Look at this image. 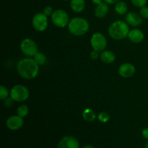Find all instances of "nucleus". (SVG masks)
<instances>
[{
  "instance_id": "nucleus-1",
  "label": "nucleus",
  "mask_w": 148,
  "mask_h": 148,
  "mask_svg": "<svg viewBox=\"0 0 148 148\" xmlns=\"http://www.w3.org/2000/svg\"><path fill=\"white\" fill-rule=\"evenodd\" d=\"M17 71L20 76L24 79H34L38 75L39 65L33 58H23L17 62Z\"/></svg>"
},
{
  "instance_id": "nucleus-2",
  "label": "nucleus",
  "mask_w": 148,
  "mask_h": 148,
  "mask_svg": "<svg viewBox=\"0 0 148 148\" xmlns=\"http://www.w3.org/2000/svg\"><path fill=\"white\" fill-rule=\"evenodd\" d=\"M130 27L127 22L117 20L110 25L108 29V35L114 40H120L128 37L130 33Z\"/></svg>"
},
{
  "instance_id": "nucleus-3",
  "label": "nucleus",
  "mask_w": 148,
  "mask_h": 148,
  "mask_svg": "<svg viewBox=\"0 0 148 148\" xmlns=\"http://www.w3.org/2000/svg\"><path fill=\"white\" fill-rule=\"evenodd\" d=\"M67 27L68 30L71 34L76 36H81L88 33L90 28V25L86 19L76 17L69 20Z\"/></svg>"
},
{
  "instance_id": "nucleus-4",
  "label": "nucleus",
  "mask_w": 148,
  "mask_h": 148,
  "mask_svg": "<svg viewBox=\"0 0 148 148\" xmlns=\"http://www.w3.org/2000/svg\"><path fill=\"white\" fill-rule=\"evenodd\" d=\"M10 96L14 101L23 102L28 99L30 92L27 87L23 85H14L10 91Z\"/></svg>"
},
{
  "instance_id": "nucleus-5",
  "label": "nucleus",
  "mask_w": 148,
  "mask_h": 148,
  "mask_svg": "<svg viewBox=\"0 0 148 148\" xmlns=\"http://www.w3.org/2000/svg\"><path fill=\"white\" fill-rule=\"evenodd\" d=\"M51 17L53 24L60 28H63L68 26L69 20H70L67 12L62 9L54 10Z\"/></svg>"
},
{
  "instance_id": "nucleus-6",
  "label": "nucleus",
  "mask_w": 148,
  "mask_h": 148,
  "mask_svg": "<svg viewBox=\"0 0 148 148\" xmlns=\"http://www.w3.org/2000/svg\"><path fill=\"white\" fill-rule=\"evenodd\" d=\"M20 50L22 53L28 57H33L38 52V45L33 39L25 38L20 43Z\"/></svg>"
},
{
  "instance_id": "nucleus-7",
  "label": "nucleus",
  "mask_w": 148,
  "mask_h": 148,
  "mask_svg": "<svg viewBox=\"0 0 148 148\" xmlns=\"http://www.w3.org/2000/svg\"><path fill=\"white\" fill-rule=\"evenodd\" d=\"M90 44L93 50L102 52L107 46V39L101 33H95L90 38Z\"/></svg>"
},
{
  "instance_id": "nucleus-8",
  "label": "nucleus",
  "mask_w": 148,
  "mask_h": 148,
  "mask_svg": "<svg viewBox=\"0 0 148 148\" xmlns=\"http://www.w3.org/2000/svg\"><path fill=\"white\" fill-rule=\"evenodd\" d=\"M32 25L36 30L43 32L47 29L49 25L48 17L43 12H38L34 14L32 18Z\"/></svg>"
},
{
  "instance_id": "nucleus-9",
  "label": "nucleus",
  "mask_w": 148,
  "mask_h": 148,
  "mask_svg": "<svg viewBox=\"0 0 148 148\" xmlns=\"http://www.w3.org/2000/svg\"><path fill=\"white\" fill-rule=\"evenodd\" d=\"M24 124V120L23 117L18 115L12 116L7 119L6 121V125L9 130L12 131H16L22 128Z\"/></svg>"
},
{
  "instance_id": "nucleus-10",
  "label": "nucleus",
  "mask_w": 148,
  "mask_h": 148,
  "mask_svg": "<svg viewBox=\"0 0 148 148\" xmlns=\"http://www.w3.org/2000/svg\"><path fill=\"white\" fill-rule=\"evenodd\" d=\"M57 148H79V144L75 137L66 136L59 141Z\"/></svg>"
},
{
  "instance_id": "nucleus-11",
  "label": "nucleus",
  "mask_w": 148,
  "mask_h": 148,
  "mask_svg": "<svg viewBox=\"0 0 148 148\" xmlns=\"http://www.w3.org/2000/svg\"><path fill=\"white\" fill-rule=\"evenodd\" d=\"M135 66L131 63H124L119 67V74L120 76L124 78H129L132 77L135 73Z\"/></svg>"
},
{
  "instance_id": "nucleus-12",
  "label": "nucleus",
  "mask_w": 148,
  "mask_h": 148,
  "mask_svg": "<svg viewBox=\"0 0 148 148\" xmlns=\"http://www.w3.org/2000/svg\"><path fill=\"white\" fill-rule=\"evenodd\" d=\"M143 17L136 12H128L126 14L125 21L132 27H138L143 23Z\"/></svg>"
},
{
  "instance_id": "nucleus-13",
  "label": "nucleus",
  "mask_w": 148,
  "mask_h": 148,
  "mask_svg": "<svg viewBox=\"0 0 148 148\" xmlns=\"http://www.w3.org/2000/svg\"><path fill=\"white\" fill-rule=\"evenodd\" d=\"M128 38L132 43H140L144 40L145 34L140 29L134 28L130 30L128 35Z\"/></svg>"
},
{
  "instance_id": "nucleus-14",
  "label": "nucleus",
  "mask_w": 148,
  "mask_h": 148,
  "mask_svg": "<svg viewBox=\"0 0 148 148\" xmlns=\"http://www.w3.org/2000/svg\"><path fill=\"white\" fill-rule=\"evenodd\" d=\"M100 59H101L103 63L109 64L114 63V61L116 60V55L111 51L104 50L102 52H101Z\"/></svg>"
},
{
  "instance_id": "nucleus-15",
  "label": "nucleus",
  "mask_w": 148,
  "mask_h": 148,
  "mask_svg": "<svg viewBox=\"0 0 148 148\" xmlns=\"http://www.w3.org/2000/svg\"><path fill=\"white\" fill-rule=\"evenodd\" d=\"M108 10H109V9H108V4H106L105 1H103L101 4H98L95 7V17H98V18H104L108 14Z\"/></svg>"
},
{
  "instance_id": "nucleus-16",
  "label": "nucleus",
  "mask_w": 148,
  "mask_h": 148,
  "mask_svg": "<svg viewBox=\"0 0 148 148\" xmlns=\"http://www.w3.org/2000/svg\"><path fill=\"white\" fill-rule=\"evenodd\" d=\"M70 7L73 12L79 13L84 10L85 7V0H70Z\"/></svg>"
},
{
  "instance_id": "nucleus-17",
  "label": "nucleus",
  "mask_w": 148,
  "mask_h": 148,
  "mask_svg": "<svg viewBox=\"0 0 148 148\" xmlns=\"http://www.w3.org/2000/svg\"><path fill=\"white\" fill-rule=\"evenodd\" d=\"M82 118L88 122H92L96 119V114L90 108H85L82 111Z\"/></svg>"
},
{
  "instance_id": "nucleus-18",
  "label": "nucleus",
  "mask_w": 148,
  "mask_h": 148,
  "mask_svg": "<svg viewBox=\"0 0 148 148\" xmlns=\"http://www.w3.org/2000/svg\"><path fill=\"white\" fill-rule=\"evenodd\" d=\"M127 10H128V6L125 1H119L116 4L115 11L117 14L123 15L127 12Z\"/></svg>"
},
{
  "instance_id": "nucleus-19",
  "label": "nucleus",
  "mask_w": 148,
  "mask_h": 148,
  "mask_svg": "<svg viewBox=\"0 0 148 148\" xmlns=\"http://www.w3.org/2000/svg\"><path fill=\"white\" fill-rule=\"evenodd\" d=\"M33 59L36 61V63L40 66V65H43L46 62V56L44 53L41 52H38L33 56Z\"/></svg>"
},
{
  "instance_id": "nucleus-20",
  "label": "nucleus",
  "mask_w": 148,
  "mask_h": 148,
  "mask_svg": "<svg viewBox=\"0 0 148 148\" xmlns=\"http://www.w3.org/2000/svg\"><path fill=\"white\" fill-rule=\"evenodd\" d=\"M28 113H29V108L26 105L20 106L17 109V115L23 117V118L27 116Z\"/></svg>"
},
{
  "instance_id": "nucleus-21",
  "label": "nucleus",
  "mask_w": 148,
  "mask_h": 148,
  "mask_svg": "<svg viewBox=\"0 0 148 148\" xmlns=\"http://www.w3.org/2000/svg\"><path fill=\"white\" fill-rule=\"evenodd\" d=\"M98 119L102 123H106L110 120V114L106 111H102L98 115Z\"/></svg>"
},
{
  "instance_id": "nucleus-22",
  "label": "nucleus",
  "mask_w": 148,
  "mask_h": 148,
  "mask_svg": "<svg viewBox=\"0 0 148 148\" xmlns=\"http://www.w3.org/2000/svg\"><path fill=\"white\" fill-rule=\"evenodd\" d=\"M9 95H10V92L8 89L4 85H1L0 86V99L4 101L8 98Z\"/></svg>"
},
{
  "instance_id": "nucleus-23",
  "label": "nucleus",
  "mask_w": 148,
  "mask_h": 148,
  "mask_svg": "<svg viewBox=\"0 0 148 148\" xmlns=\"http://www.w3.org/2000/svg\"><path fill=\"white\" fill-rule=\"evenodd\" d=\"M132 3L134 6L138 8H141V7L146 6L147 2V0H131Z\"/></svg>"
},
{
  "instance_id": "nucleus-24",
  "label": "nucleus",
  "mask_w": 148,
  "mask_h": 148,
  "mask_svg": "<svg viewBox=\"0 0 148 148\" xmlns=\"http://www.w3.org/2000/svg\"><path fill=\"white\" fill-rule=\"evenodd\" d=\"M140 14L143 19H148V7L145 6L140 8Z\"/></svg>"
},
{
  "instance_id": "nucleus-25",
  "label": "nucleus",
  "mask_w": 148,
  "mask_h": 148,
  "mask_svg": "<svg viewBox=\"0 0 148 148\" xmlns=\"http://www.w3.org/2000/svg\"><path fill=\"white\" fill-rule=\"evenodd\" d=\"M43 14H44L45 15L47 16V17H49V16H51L53 12V8H52L51 6H46V7H45L44 9H43Z\"/></svg>"
},
{
  "instance_id": "nucleus-26",
  "label": "nucleus",
  "mask_w": 148,
  "mask_h": 148,
  "mask_svg": "<svg viewBox=\"0 0 148 148\" xmlns=\"http://www.w3.org/2000/svg\"><path fill=\"white\" fill-rule=\"evenodd\" d=\"M100 52L97 51L95 50H93L91 51L90 53V58L91 59H92V60H96V59H98V58H100Z\"/></svg>"
},
{
  "instance_id": "nucleus-27",
  "label": "nucleus",
  "mask_w": 148,
  "mask_h": 148,
  "mask_svg": "<svg viewBox=\"0 0 148 148\" xmlns=\"http://www.w3.org/2000/svg\"><path fill=\"white\" fill-rule=\"evenodd\" d=\"M13 100L12 99V98H7V99L4 100V105L6 107H10L12 106L13 104Z\"/></svg>"
},
{
  "instance_id": "nucleus-28",
  "label": "nucleus",
  "mask_w": 148,
  "mask_h": 148,
  "mask_svg": "<svg viewBox=\"0 0 148 148\" xmlns=\"http://www.w3.org/2000/svg\"><path fill=\"white\" fill-rule=\"evenodd\" d=\"M142 135H143V138L148 140V127L143 130V132H142Z\"/></svg>"
},
{
  "instance_id": "nucleus-29",
  "label": "nucleus",
  "mask_w": 148,
  "mask_h": 148,
  "mask_svg": "<svg viewBox=\"0 0 148 148\" xmlns=\"http://www.w3.org/2000/svg\"><path fill=\"white\" fill-rule=\"evenodd\" d=\"M119 1H121V0H103V1H105V2L108 4H116V3L119 2Z\"/></svg>"
},
{
  "instance_id": "nucleus-30",
  "label": "nucleus",
  "mask_w": 148,
  "mask_h": 148,
  "mask_svg": "<svg viewBox=\"0 0 148 148\" xmlns=\"http://www.w3.org/2000/svg\"><path fill=\"white\" fill-rule=\"evenodd\" d=\"M92 1V2L93 3V4H96V5H98V4H101V3H102L103 1V0H91Z\"/></svg>"
},
{
  "instance_id": "nucleus-31",
  "label": "nucleus",
  "mask_w": 148,
  "mask_h": 148,
  "mask_svg": "<svg viewBox=\"0 0 148 148\" xmlns=\"http://www.w3.org/2000/svg\"><path fill=\"white\" fill-rule=\"evenodd\" d=\"M82 148H95V147H92V146H91V145H86V146H84V147Z\"/></svg>"
},
{
  "instance_id": "nucleus-32",
  "label": "nucleus",
  "mask_w": 148,
  "mask_h": 148,
  "mask_svg": "<svg viewBox=\"0 0 148 148\" xmlns=\"http://www.w3.org/2000/svg\"><path fill=\"white\" fill-rule=\"evenodd\" d=\"M145 148H148V142L147 143H146V145H145Z\"/></svg>"
},
{
  "instance_id": "nucleus-33",
  "label": "nucleus",
  "mask_w": 148,
  "mask_h": 148,
  "mask_svg": "<svg viewBox=\"0 0 148 148\" xmlns=\"http://www.w3.org/2000/svg\"><path fill=\"white\" fill-rule=\"evenodd\" d=\"M63 1H69V0H63Z\"/></svg>"
}]
</instances>
